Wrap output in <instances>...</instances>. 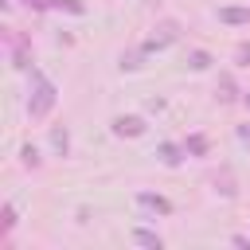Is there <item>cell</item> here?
Listing matches in <instances>:
<instances>
[{
	"instance_id": "6da1fadb",
	"label": "cell",
	"mask_w": 250,
	"mask_h": 250,
	"mask_svg": "<svg viewBox=\"0 0 250 250\" xmlns=\"http://www.w3.org/2000/svg\"><path fill=\"white\" fill-rule=\"evenodd\" d=\"M137 129H141V121H133V117L129 121H117V133H137Z\"/></svg>"
}]
</instances>
